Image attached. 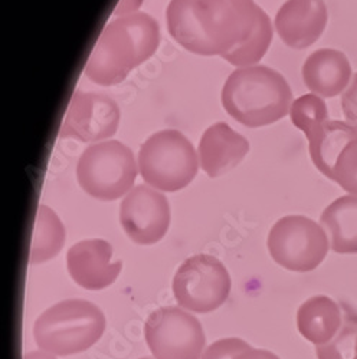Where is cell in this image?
Segmentation results:
<instances>
[{
	"instance_id": "obj_6",
	"label": "cell",
	"mask_w": 357,
	"mask_h": 359,
	"mask_svg": "<svg viewBox=\"0 0 357 359\" xmlns=\"http://www.w3.org/2000/svg\"><path fill=\"white\" fill-rule=\"evenodd\" d=\"M136 177L134 154L120 141H103L89 145L77 165L81 189L103 201H114L130 193Z\"/></svg>"
},
{
	"instance_id": "obj_23",
	"label": "cell",
	"mask_w": 357,
	"mask_h": 359,
	"mask_svg": "<svg viewBox=\"0 0 357 359\" xmlns=\"http://www.w3.org/2000/svg\"><path fill=\"white\" fill-rule=\"evenodd\" d=\"M251 349V346L238 338H225L207 348L202 359H235L238 355Z\"/></svg>"
},
{
	"instance_id": "obj_13",
	"label": "cell",
	"mask_w": 357,
	"mask_h": 359,
	"mask_svg": "<svg viewBox=\"0 0 357 359\" xmlns=\"http://www.w3.org/2000/svg\"><path fill=\"white\" fill-rule=\"evenodd\" d=\"M329 12L324 0H287L275 16V29L292 49H306L325 31Z\"/></svg>"
},
{
	"instance_id": "obj_4",
	"label": "cell",
	"mask_w": 357,
	"mask_h": 359,
	"mask_svg": "<svg viewBox=\"0 0 357 359\" xmlns=\"http://www.w3.org/2000/svg\"><path fill=\"white\" fill-rule=\"evenodd\" d=\"M105 331L101 309L84 299H71L45 311L34 325L37 345L52 355L68 356L97 344Z\"/></svg>"
},
{
	"instance_id": "obj_14",
	"label": "cell",
	"mask_w": 357,
	"mask_h": 359,
	"mask_svg": "<svg viewBox=\"0 0 357 359\" xmlns=\"http://www.w3.org/2000/svg\"><path fill=\"white\" fill-rule=\"evenodd\" d=\"M249 151L248 140L235 133L226 123L207 128L199 142V163L212 178L223 175L240 164Z\"/></svg>"
},
{
	"instance_id": "obj_28",
	"label": "cell",
	"mask_w": 357,
	"mask_h": 359,
	"mask_svg": "<svg viewBox=\"0 0 357 359\" xmlns=\"http://www.w3.org/2000/svg\"><path fill=\"white\" fill-rule=\"evenodd\" d=\"M140 359H153V358H148V356H145V358H140Z\"/></svg>"
},
{
	"instance_id": "obj_22",
	"label": "cell",
	"mask_w": 357,
	"mask_h": 359,
	"mask_svg": "<svg viewBox=\"0 0 357 359\" xmlns=\"http://www.w3.org/2000/svg\"><path fill=\"white\" fill-rule=\"evenodd\" d=\"M333 182L346 193L357 196V138L350 141L340 153L335 167Z\"/></svg>"
},
{
	"instance_id": "obj_7",
	"label": "cell",
	"mask_w": 357,
	"mask_h": 359,
	"mask_svg": "<svg viewBox=\"0 0 357 359\" xmlns=\"http://www.w3.org/2000/svg\"><path fill=\"white\" fill-rule=\"evenodd\" d=\"M330 249L327 233L306 216L280 219L268 236V250L273 259L291 272H311Z\"/></svg>"
},
{
	"instance_id": "obj_10",
	"label": "cell",
	"mask_w": 357,
	"mask_h": 359,
	"mask_svg": "<svg viewBox=\"0 0 357 359\" xmlns=\"http://www.w3.org/2000/svg\"><path fill=\"white\" fill-rule=\"evenodd\" d=\"M118 126L120 108L114 100L98 93L75 91L59 137L82 142L101 141L112 137Z\"/></svg>"
},
{
	"instance_id": "obj_25",
	"label": "cell",
	"mask_w": 357,
	"mask_h": 359,
	"mask_svg": "<svg viewBox=\"0 0 357 359\" xmlns=\"http://www.w3.org/2000/svg\"><path fill=\"white\" fill-rule=\"evenodd\" d=\"M235 359H280L275 353L265 349H248L238 355Z\"/></svg>"
},
{
	"instance_id": "obj_18",
	"label": "cell",
	"mask_w": 357,
	"mask_h": 359,
	"mask_svg": "<svg viewBox=\"0 0 357 359\" xmlns=\"http://www.w3.org/2000/svg\"><path fill=\"white\" fill-rule=\"evenodd\" d=\"M357 138V130L343 121H325L311 137L309 149L313 164L327 178L335 180V167L343 148Z\"/></svg>"
},
{
	"instance_id": "obj_11",
	"label": "cell",
	"mask_w": 357,
	"mask_h": 359,
	"mask_svg": "<svg viewBox=\"0 0 357 359\" xmlns=\"http://www.w3.org/2000/svg\"><path fill=\"white\" fill-rule=\"evenodd\" d=\"M120 222L137 245L160 242L170 226V205L164 194L153 187L137 186L123 200Z\"/></svg>"
},
{
	"instance_id": "obj_26",
	"label": "cell",
	"mask_w": 357,
	"mask_h": 359,
	"mask_svg": "<svg viewBox=\"0 0 357 359\" xmlns=\"http://www.w3.org/2000/svg\"><path fill=\"white\" fill-rule=\"evenodd\" d=\"M23 359H56L52 355L46 353V352H41V351H34V352H29L23 356Z\"/></svg>"
},
{
	"instance_id": "obj_15",
	"label": "cell",
	"mask_w": 357,
	"mask_h": 359,
	"mask_svg": "<svg viewBox=\"0 0 357 359\" xmlns=\"http://www.w3.org/2000/svg\"><path fill=\"white\" fill-rule=\"evenodd\" d=\"M351 65L347 56L336 49H318L303 65V79L311 94L335 98L350 85Z\"/></svg>"
},
{
	"instance_id": "obj_5",
	"label": "cell",
	"mask_w": 357,
	"mask_h": 359,
	"mask_svg": "<svg viewBox=\"0 0 357 359\" xmlns=\"http://www.w3.org/2000/svg\"><path fill=\"white\" fill-rule=\"evenodd\" d=\"M199 164L195 147L177 130H163L148 137L138 153V170L144 182L169 193L189 186Z\"/></svg>"
},
{
	"instance_id": "obj_17",
	"label": "cell",
	"mask_w": 357,
	"mask_h": 359,
	"mask_svg": "<svg viewBox=\"0 0 357 359\" xmlns=\"http://www.w3.org/2000/svg\"><path fill=\"white\" fill-rule=\"evenodd\" d=\"M330 249L339 255H357V196L336 198L320 216Z\"/></svg>"
},
{
	"instance_id": "obj_16",
	"label": "cell",
	"mask_w": 357,
	"mask_h": 359,
	"mask_svg": "<svg viewBox=\"0 0 357 359\" xmlns=\"http://www.w3.org/2000/svg\"><path fill=\"white\" fill-rule=\"evenodd\" d=\"M342 323L340 304L324 294L310 297L297 312V327L300 334L317 346L329 344L340 331Z\"/></svg>"
},
{
	"instance_id": "obj_27",
	"label": "cell",
	"mask_w": 357,
	"mask_h": 359,
	"mask_svg": "<svg viewBox=\"0 0 357 359\" xmlns=\"http://www.w3.org/2000/svg\"><path fill=\"white\" fill-rule=\"evenodd\" d=\"M122 2H126V0H122ZM127 6L123 9V11H120L118 13H122V12H124V13H127V15H130V12L131 11H136L138 6H141V2L143 0H127Z\"/></svg>"
},
{
	"instance_id": "obj_8",
	"label": "cell",
	"mask_w": 357,
	"mask_h": 359,
	"mask_svg": "<svg viewBox=\"0 0 357 359\" xmlns=\"http://www.w3.org/2000/svg\"><path fill=\"white\" fill-rule=\"evenodd\" d=\"M173 293L182 308L196 313H209L226 302L231 278L221 260L209 255H196L177 269Z\"/></svg>"
},
{
	"instance_id": "obj_12",
	"label": "cell",
	"mask_w": 357,
	"mask_h": 359,
	"mask_svg": "<svg viewBox=\"0 0 357 359\" xmlns=\"http://www.w3.org/2000/svg\"><path fill=\"white\" fill-rule=\"evenodd\" d=\"M111 257L112 248L103 238L82 241L68 250V272L86 290L105 289L115 282L123 267L122 260L111 263Z\"/></svg>"
},
{
	"instance_id": "obj_21",
	"label": "cell",
	"mask_w": 357,
	"mask_h": 359,
	"mask_svg": "<svg viewBox=\"0 0 357 359\" xmlns=\"http://www.w3.org/2000/svg\"><path fill=\"white\" fill-rule=\"evenodd\" d=\"M292 124L311 137L325 121H329V109L324 100L316 94H307L295 100L290 109Z\"/></svg>"
},
{
	"instance_id": "obj_19",
	"label": "cell",
	"mask_w": 357,
	"mask_h": 359,
	"mask_svg": "<svg viewBox=\"0 0 357 359\" xmlns=\"http://www.w3.org/2000/svg\"><path fill=\"white\" fill-rule=\"evenodd\" d=\"M65 243V227L51 207H38L29 263L38 264L53 259Z\"/></svg>"
},
{
	"instance_id": "obj_9",
	"label": "cell",
	"mask_w": 357,
	"mask_h": 359,
	"mask_svg": "<svg viewBox=\"0 0 357 359\" xmlns=\"http://www.w3.org/2000/svg\"><path fill=\"white\" fill-rule=\"evenodd\" d=\"M144 337L155 359H200L206 344L197 318L176 306L160 308L148 316Z\"/></svg>"
},
{
	"instance_id": "obj_24",
	"label": "cell",
	"mask_w": 357,
	"mask_h": 359,
	"mask_svg": "<svg viewBox=\"0 0 357 359\" xmlns=\"http://www.w3.org/2000/svg\"><path fill=\"white\" fill-rule=\"evenodd\" d=\"M342 108L347 123L357 130V74L342 95Z\"/></svg>"
},
{
	"instance_id": "obj_20",
	"label": "cell",
	"mask_w": 357,
	"mask_h": 359,
	"mask_svg": "<svg viewBox=\"0 0 357 359\" xmlns=\"http://www.w3.org/2000/svg\"><path fill=\"white\" fill-rule=\"evenodd\" d=\"M343 312V323L336 337L325 345L316 349L318 359H357V311L340 304Z\"/></svg>"
},
{
	"instance_id": "obj_2",
	"label": "cell",
	"mask_w": 357,
	"mask_h": 359,
	"mask_svg": "<svg viewBox=\"0 0 357 359\" xmlns=\"http://www.w3.org/2000/svg\"><path fill=\"white\" fill-rule=\"evenodd\" d=\"M160 43L159 23L150 15L136 12L110 22L88 57L85 76L111 86L153 56Z\"/></svg>"
},
{
	"instance_id": "obj_3",
	"label": "cell",
	"mask_w": 357,
	"mask_h": 359,
	"mask_svg": "<svg viewBox=\"0 0 357 359\" xmlns=\"http://www.w3.org/2000/svg\"><path fill=\"white\" fill-rule=\"evenodd\" d=\"M225 111L249 128L274 124L291 109L292 91L285 78L264 65L233 71L222 89Z\"/></svg>"
},
{
	"instance_id": "obj_1",
	"label": "cell",
	"mask_w": 357,
	"mask_h": 359,
	"mask_svg": "<svg viewBox=\"0 0 357 359\" xmlns=\"http://www.w3.org/2000/svg\"><path fill=\"white\" fill-rule=\"evenodd\" d=\"M166 19L186 50L241 68L261 61L273 41L271 20L254 0H171Z\"/></svg>"
}]
</instances>
